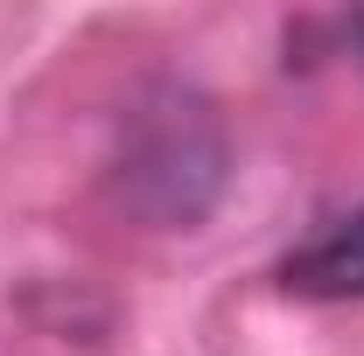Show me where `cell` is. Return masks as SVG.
Wrapping results in <instances>:
<instances>
[{
	"label": "cell",
	"mask_w": 364,
	"mask_h": 356,
	"mask_svg": "<svg viewBox=\"0 0 364 356\" xmlns=\"http://www.w3.org/2000/svg\"><path fill=\"white\" fill-rule=\"evenodd\" d=\"M280 287L301 301H364V203L294 245L280 259Z\"/></svg>",
	"instance_id": "obj_1"
},
{
	"label": "cell",
	"mask_w": 364,
	"mask_h": 356,
	"mask_svg": "<svg viewBox=\"0 0 364 356\" xmlns=\"http://www.w3.org/2000/svg\"><path fill=\"white\" fill-rule=\"evenodd\" d=\"M358 43H364V21H358Z\"/></svg>",
	"instance_id": "obj_2"
}]
</instances>
